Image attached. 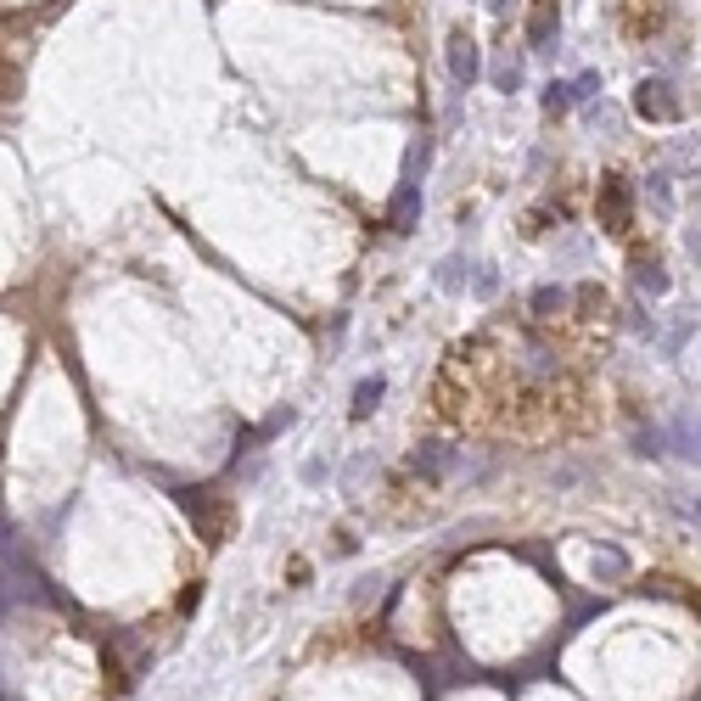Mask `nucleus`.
<instances>
[{
    "label": "nucleus",
    "instance_id": "1",
    "mask_svg": "<svg viewBox=\"0 0 701 701\" xmlns=\"http://www.w3.org/2000/svg\"><path fill=\"white\" fill-rule=\"evenodd\" d=\"M634 107H640V118H679V113H685L668 79H645V85L634 90Z\"/></svg>",
    "mask_w": 701,
    "mask_h": 701
},
{
    "label": "nucleus",
    "instance_id": "2",
    "mask_svg": "<svg viewBox=\"0 0 701 701\" xmlns=\"http://www.w3.org/2000/svg\"><path fill=\"white\" fill-rule=\"evenodd\" d=\"M449 73H455V85H472L477 73H483V62H477V40L466 29L449 34Z\"/></svg>",
    "mask_w": 701,
    "mask_h": 701
},
{
    "label": "nucleus",
    "instance_id": "3",
    "mask_svg": "<svg viewBox=\"0 0 701 701\" xmlns=\"http://www.w3.org/2000/svg\"><path fill=\"white\" fill-rule=\"evenodd\" d=\"M556 23H561L556 0H539V6L528 12V45H533V51H544V45L556 40Z\"/></svg>",
    "mask_w": 701,
    "mask_h": 701
},
{
    "label": "nucleus",
    "instance_id": "4",
    "mask_svg": "<svg viewBox=\"0 0 701 701\" xmlns=\"http://www.w3.org/2000/svg\"><path fill=\"white\" fill-rule=\"evenodd\" d=\"M382 393H387L382 376H365V382L354 387V404H348V415H354V421H371V410L382 404Z\"/></svg>",
    "mask_w": 701,
    "mask_h": 701
},
{
    "label": "nucleus",
    "instance_id": "5",
    "mask_svg": "<svg viewBox=\"0 0 701 701\" xmlns=\"http://www.w3.org/2000/svg\"><path fill=\"white\" fill-rule=\"evenodd\" d=\"M601 202H606V219H612L606 230H623V225H629V191L617 186V180H606V186H601Z\"/></svg>",
    "mask_w": 701,
    "mask_h": 701
},
{
    "label": "nucleus",
    "instance_id": "6",
    "mask_svg": "<svg viewBox=\"0 0 701 701\" xmlns=\"http://www.w3.org/2000/svg\"><path fill=\"white\" fill-rule=\"evenodd\" d=\"M415 214V191H399V202H393V219H399V225H404V219H410Z\"/></svg>",
    "mask_w": 701,
    "mask_h": 701
},
{
    "label": "nucleus",
    "instance_id": "7",
    "mask_svg": "<svg viewBox=\"0 0 701 701\" xmlns=\"http://www.w3.org/2000/svg\"><path fill=\"white\" fill-rule=\"evenodd\" d=\"M567 101H573V96H567V85H550V96H544V107H550V113H561Z\"/></svg>",
    "mask_w": 701,
    "mask_h": 701
}]
</instances>
